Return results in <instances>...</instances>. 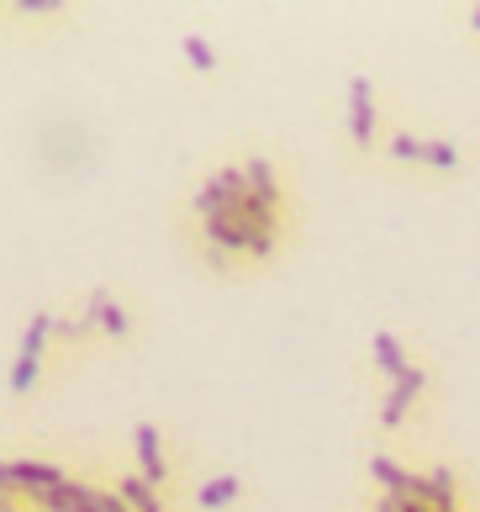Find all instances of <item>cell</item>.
I'll return each mask as SVG.
<instances>
[{"mask_svg": "<svg viewBox=\"0 0 480 512\" xmlns=\"http://www.w3.org/2000/svg\"><path fill=\"white\" fill-rule=\"evenodd\" d=\"M201 227H206V243H211V249H222V254H248L259 243V227L243 217V206H227V212L206 217Z\"/></svg>", "mask_w": 480, "mask_h": 512, "instance_id": "6da1fadb", "label": "cell"}, {"mask_svg": "<svg viewBox=\"0 0 480 512\" xmlns=\"http://www.w3.org/2000/svg\"><path fill=\"white\" fill-rule=\"evenodd\" d=\"M6 481H11V491H27V497H37L43 502L53 486H64L69 476L59 465H48V460H6Z\"/></svg>", "mask_w": 480, "mask_h": 512, "instance_id": "7a4b0ae2", "label": "cell"}, {"mask_svg": "<svg viewBox=\"0 0 480 512\" xmlns=\"http://www.w3.org/2000/svg\"><path fill=\"white\" fill-rule=\"evenodd\" d=\"M349 138L359 148H370V138H375V90H370L364 74L349 80Z\"/></svg>", "mask_w": 480, "mask_h": 512, "instance_id": "3957f363", "label": "cell"}, {"mask_svg": "<svg viewBox=\"0 0 480 512\" xmlns=\"http://www.w3.org/2000/svg\"><path fill=\"white\" fill-rule=\"evenodd\" d=\"M132 454H138V476L148 486H164L169 481V465H164V449H159V428H153V423L132 428Z\"/></svg>", "mask_w": 480, "mask_h": 512, "instance_id": "277c9868", "label": "cell"}, {"mask_svg": "<svg viewBox=\"0 0 480 512\" xmlns=\"http://www.w3.org/2000/svg\"><path fill=\"white\" fill-rule=\"evenodd\" d=\"M422 386H428V375H422V370L412 365V370H407V375H401V381L391 386L386 407H380V423H386V428H401V417H407V407L422 396Z\"/></svg>", "mask_w": 480, "mask_h": 512, "instance_id": "5b68a950", "label": "cell"}, {"mask_svg": "<svg viewBox=\"0 0 480 512\" xmlns=\"http://www.w3.org/2000/svg\"><path fill=\"white\" fill-rule=\"evenodd\" d=\"M370 354H375L380 375H391V386L412 370V365H407V349H401V338H396V333H386V328H380V333L370 338Z\"/></svg>", "mask_w": 480, "mask_h": 512, "instance_id": "8992f818", "label": "cell"}, {"mask_svg": "<svg viewBox=\"0 0 480 512\" xmlns=\"http://www.w3.org/2000/svg\"><path fill=\"white\" fill-rule=\"evenodd\" d=\"M85 312H90L95 322H101V333H111V338H122V333L132 328V317H127V312H122V307H117V301H111V296H106L101 286L90 291V301H85Z\"/></svg>", "mask_w": 480, "mask_h": 512, "instance_id": "52a82bcc", "label": "cell"}, {"mask_svg": "<svg viewBox=\"0 0 480 512\" xmlns=\"http://www.w3.org/2000/svg\"><path fill=\"white\" fill-rule=\"evenodd\" d=\"M243 175H248V196L264 201V206H280V180H275V164L270 159H248Z\"/></svg>", "mask_w": 480, "mask_h": 512, "instance_id": "ba28073f", "label": "cell"}, {"mask_svg": "<svg viewBox=\"0 0 480 512\" xmlns=\"http://www.w3.org/2000/svg\"><path fill=\"white\" fill-rule=\"evenodd\" d=\"M117 497H122L132 512H164V502H159V486H148L143 476H122V481H117Z\"/></svg>", "mask_w": 480, "mask_h": 512, "instance_id": "9c48e42d", "label": "cell"}, {"mask_svg": "<svg viewBox=\"0 0 480 512\" xmlns=\"http://www.w3.org/2000/svg\"><path fill=\"white\" fill-rule=\"evenodd\" d=\"M238 497H243V481H238V476H217V481L196 486V502H201L206 512H217V507H233Z\"/></svg>", "mask_w": 480, "mask_h": 512, "instance_id": "30bf717a", "label": "cell"}, {"mask_svg": "<svg viewBox=\"0 0 480 512\" xmlns=\"http://www.w3.org/2000/svg\"><path fill=\"white\" fill-rule=\"evenodd\" d=\"M180 48H185L190 69H201V74H211V69H217V48H211L201 32H185V37H180Z\"/></svg>", "mask_w": 480, "mask_h": 512, "instance_id": "8fae6325", "label": "cell"}, {"mask_svg": "<svg viewBox=\"0 0 480 512\" xmlns=\"http://www.w3.org/2000/svg\"><path fill=\"white\" fill-rule=\"evenodd\" d=\"M196 212H201V222L217 217V212H227V196H222V180H217V175H211L201 191H196Z\"/></svg>", "mask_w": 480, "mask_h": 512, "instance_id": "7c38bea8", "label": "cell"}, {"mask_svg": "<svg viewBox=\"0 0 480 512\" xmlns=\"http://www.w3.org/2000/svg\"><path fill=\"white\" fill-rule=\"evenodd\" d=\"M37 375H43V359H22V354H16V365H11V391L27 396V391L37 386Z\"/></svg>", "mask_w": 480, "mask_h": 512, "instance_id": "4fadbf2b", "label": "cell"}, {"mask_svg": "<svg viewBox=\"0 0 480 512\" xmlns=\"http://www.w3.org/2000/svg\"><path fill=\"white\" fill-rule=\"evenodd\" d=\"M243 217H248V222H254V227H259V233H270V238L280 233V217H275V206H264V201H254V196H248V201H243Z\"/></svg>", "mask_w": 480, "mask_h": 512, "instance_id": "5bb4252c", "label": "cell"}, {"mask_svg": "<svg viewBox=\"0 0 480 512\" xmlns=\"http://www.w3.org/2000/svg\"><path fill=\"white\" fill-rule=\"evenodd\" d=\"M422 164H433V169H459V148H454V143H428V148H422Z\"/></svg>", "mask_w": 480, "mask_h": 512, "instance_id": "9a60e30c", "label": "cell"}, {"mask_svg": "<svg viewBox=\"0 0 480 512\" xmlns=\"http://www.w3.org/2000/svg\"><path fill=\"white\" fill-rule=\"evenodd\" d=\"M59 333H64V338H74V344H80V338L101 333V322H95L90 312H80V317H64V322H59Z\"/></svg>", "mask_w": 480, "mask_h": 512, "instance_id": "2e32d148", "label": "cell"}, {"mask_svg": "<svg viewBox=\"0 0 480 512\" xmlns=\"http://www.w3.org/2000/svg\"><path fill=\"white\" fill-rule=\"evenodd\" d=\"M422 148H428V143H422V138H407V132H401V138H391V154H396V159L422 164Z\"/></svg>", "mask_w": 480, "mask_h": 512, "instance_id": "e0dca14e", "label": "cell"}, {"mask_svg": "<svg viewBox=\"0 0 480 512\" xmlns=\"http://www.w3.org/2000/svg\"><path fill=\"white\" fill-rule=\"evenodd\" d=\"M16 11L22 16H53V11H64V0H16Z\"/></svg>", "mask_w": 480, "mask_h": 512, "instance_id": "ac0fdd59", "label": "cell"}, {"mask_svg": "<svg viewBox=\"0 0 480 512\" xmlns=\"http://www.w3.org/2000/svg\"><path fill=\"white\" fill-rule=\"evenodd\" d=\"M380 512H433L428 502H412V497H380Z\"/></svg>", "mask_w": 480, "mask_h": 512, "instance_id": "d6986e66", "label": "cell"}, {"mask_svg": "<svg viewBox=\"0 0 480 512\" xmlns=\"http://www.w3.org/2000/svg\"><path fill=\"white\" fill-rule=\"evenodd\" d=\"M101 512H132L122 497H117V491H106V502H101Z\"/></svg>", "mask_w": 480, "mask_h": 512, "instance_id": "ffe728a7", "label": "cell"}, {"mask_svg": "<svg viewBox=\"0 0 480 512\" xmlns=\"http://www.w3.org/2000/svg\"><path fill=\"white\" fill-rule=\"evenodd\" d=\"M0 512H16V507H11V497H0Z\"/></svg>", "mask_w": 480, "mask_h": 512, "instance_id": "44dd1931", "label": "cell"}, {"mask_svg": "<svg viewBox=\"0 0 480 512\" xmlns=\"http://www.w3.org/2000/svg\"><path fill=\"white\" fill-rule=\"evenodd\" d=\"M470 27H475V32H480V6H475V16H470Z\"/></svg>", "mask_w": 480, "mask_h": 512, "instance_id": "7402d4cb", "label": "cell"}, {"mask_svg": "<svg viewBox=\"0 0 480 512\" xmlns=\"http://www.w3.org/2000/svg\"><path fill=\"white\" fill-rule=\"evenodd\" d=\"M433 512H454V507H433Z\"/></svg>", "mask_w": 480, "mask_h": 512, "instance_id": "603a6c76", "label": "cell"}]
</instances>
